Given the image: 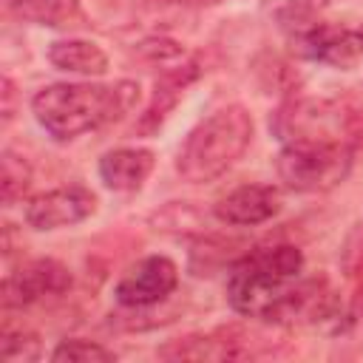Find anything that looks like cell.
<instances>
[{
  "label": "cell",
  "instance_id": "obj_1",
  "mask_svg": "<svg viewBox=\"0 0 363 363\" xmlns=\"http://www.w3.org/2000/svg\"><path fill=\"white\" fill-rule=\"evenodd\" d=\"M139 85H94V82H54L34 94L31 111L34 119L60 142L77 139L88 130H96L105 122L119 119L133 108Z\"/></svg>",
  "mask_w": 363,
  "mask_h": 363
},
{
  "label": "cell",
  "instance_id": "obj_2",
  "mask_svg": "<svg viewBox=\"0 0 363 363\" xmlns=\"http://www.w3.org/2000/svg\"><path fill=\"white\" fill-rule=\"evenodd\" d=\"M303 252L295 244H275L244 255L227 275V301L244 318L275 320L292 286L301 281Z\"/></svg>",
  "mask_w": 363,
  "mask_h": 363
},
{
  "label": "cell",
  "instance_id": "obj_3",
  "mask_svg": "<svg viewBox=\"0 0 363 363\" xmlns=\"http://www.w3.org/2000/svg\"><path fill=\"white\" fill-rule=\"evenodd\" d=\"M255 122L244 105H224L201 119L176 153V173L190 184L224 176L250 147Z\"/></svg>",
  "mask_w": 363,
  "mask_h": 363
},
{
  "label": "cell",
  "instance_id": "obj_4",
  "mask_svg": "<svg viewBox=\"0 0 363 363\" xmlns=\"http://www.w3.org/2000/svg\"><path fill=\"white\" fill-rule=\"evenodd\" d=\"M352 170L346 139H292L275 156V173L295 193H326Z\"/></svg>",
  "mask_w": 363,
  "mask_h": 363
},
{
  "label": "cell",
  "instance_id": "obj_5",
  "mask_svg": "<svg viewBox=\"0 0 363 363\" xmlns=\"http://www.w3.org/2000/svg\"><path fill=\"white\" fill-rule=\"evenodd\" d=\"M179 284V269L164 255H147L125 269V275L113 286V298L119 306L142 309L164 301Z\"/></svg>",
  "mask_w": 363,
  "mask_h": 363
},
{
  "label": "cell",
  "instance_id": "obj_6",
  "mask_svg": "<svg viewBox=\"0 0 363 363\" xmlns=\"http://www.w3.org/2000/svg\"><path fill=\"white\" fill-rule=\"evenodd\" d=\"M96 210V196L82 184L54 187L26 201V221L34 230H60L85 221Z\"/></svg>",
  "mask_w": 363,
  "mask_h": 363
},
{
  "label": "cell",
  "instance_id": "obj_7",
  "mask_svg": "<svg viewBox=\"0 0 363 363\" xmlns=\"http://www.w3.org/2000/svg\"><path fill=\"white\" fill-rule=\"evenodd\" d=\"M343 111L326 99H306L284 105L275 113V133L284 142L292 139H346L343 133Z\"/></svg>",
  "mask_w": 363,
  "mask_h": 363
},
{
  "label": "cell",
  "instance_id": "obj_8",
  "mask_svg": "<svg viewBox=\"0 0 363 363\" xmlns=\"http://www.w3.org/2000/svg\"><path fill=\"white\" fill-rule=\"evenodd\" d=\"M71 286V272L65 264L54 258H37L14 269L3 281V303L6 306H28L51 295H62Z\"/></svg>",
  "mask_w": 363,
  "mask_h": 363
},
{
  "label": "cell",
  "instance_id": "obj_9",
  "mask_svg": "<svg viewBox=\"0 0 363 363\" xmlns=\"http://www.w3.org/2000/svg\"><path fill=\"white\" fill-rule=\"evenodd\" d=\"M281 193L272 184H241L213 204V216L230 227H255L278 216Z\"/></svg>",
  "mask_w": 363,
  "mask_h": 363
},
{
  "label": "cell",
  "instance_id": "obj_10",
  "mask_svg": "<svg viewBox=\"0 0 363 363\" xmlns=\"http://www.w3.org/2000/svg\"><path fill=\"white\" fill-rule=\"evenodd\" d=\"M295 45L303 57L318 60V62H329L337 68H349L363 57L360 31H349V28L326 26V23H315V26L298 31Z\"/></svg>",
  "mask_w": 363,
  "mask_h": 363
},
{
  "label": "cell",
  "instance_id": "obj_11",
  "mask_svg": "<svg viewBox=\"0 0 363 363\" xmlns=\"http://www.w3.org/2000/svg\"><path fill=\"white\" fill-rule=\"evenodd\" d=\"M153 150L147 147H116L99 159V179L111 190H139L153 170Z\"/></svg>",
  "mask_w": 363,
  "mask_h": 363
},
{
  "label": "cell",
  "instance_id": "obj_12",
  "mask_svg": "<svg viewBox=\"0 0 363 363\" xmlns=\"http://www.w3.org/2000/svg\"><path fill=\"white\" fill-rule=\"evenodd\" d=\"M48 60L60 71L99 77L108 71V54L88 40H57L48 45Z\"/></svg>",
  "mask_w": 363,
  "mask_h": 363
},
{
  "label": "cell",
  "instance_id": "obj_13",
  "mask_svg": "<svg viewBox=\"0 0 363 363\" xmlns=\"http://www.w3.org/2000/svg\"><path fill=\"white\" fill-rule=\"evenodd\" d=\"M238 340H218L213 335H190L170 340L159 349L164 360H224V357H244L247 352L235 346Z\"/></svg>",
  "mask_w": 363,
  "mask_h": 363
},
{
  "label": "cell",
  "instance_id": "obj_14",
  "mask_svg": "<svg viewBox=\"0 0 363 363\" xmlns=\"http://www.w3.org/2000/svg\"><path fill=\"white\" fill-rule=\"evenodd\" d=\"M9 9L37 26H68L79 17V0H6Z\"/></svg>",
  "mask_w": 363,
  "mask_h": 363
},
{
  "label": "cell",
  "instance_id": "obj_15",
  "mask_svg": "<svg viewBox=\"0 0 363 363\" xmlns=\"http://www.w3.org/2000/svg\"><path fill=\"white\" fill-rule=\"evenodd\" d=\"M193 77H196V65H184V68H179V71L164 74V77L156 82V96H153V102H150V108H147L142 125H145V128L159 125V122L164 119V113L176 105L179 94H184V85H187Z\"/></svg>",
  "mask_w": 363,
  "mask_h": 363
},
{
  "label": "cell",
  "instance_id": "obj_16",
  "mask_svg": "<svg viewBox=\"0 0 363 363\" xmlns=\"http://www.w3.org/2000/svg\"><path fill=\"white\" fill-rule=\"evenodd\" d=\"M51 360H57V363H111V360H116V354L94 340L74 337V340H62L51 352Z\"/></svg>",
  "mask_w": 363,
  "mask_h": 363
},
{
  "label": "cell",
  "instance_id": "obj_17",
  "mask_svg": "<svg viewBox=\"0 0 363 363\" xmlns=\"http://www.w3.org/2000/svg\"><path fill=\"white\" fill-rule=\"evenodd\" d=\"M28 182H31V170H28L26 159H20L17 153L6 150V153H3V173H0L3 201H6V204H14V201L28 190Z\"/></svg>",
  "mask_w": 363,
  "mask_h": 363
},
{
  "label": "cell",
  "instance_id": "obj_18",
  "mask_svg": "<svg viewBox=\"0 0 363 363\" xmlns=\"http://www.w3.org/2000/svg\"><path fill=\"white\" fill-rule=\"evenodd\" d=\"M0 357L14 363V360H37L40 357V340L31 332H6L0 343Z\"/></svg>",
  "mask_w": 363,
  "mask_h": 363
},
{
  "label": "cell",
  "instance_id": "obj_19",
  "mask_svg": "<svg viewBox=\"0 0 363 363\" xmlns=\"http://www.w3.org/2000/svg\"><path fill=\"white\" fill-rule=\"evenodd\" d=\"M346 275H354L357 269H363V221H357L346 238V247H343V258H340Z\"/></svg>",
  "mask_w": 363,
  "mask_h": 363
},
{
  "label": "cell",
  "instance_id": "obj_20",
  "mask_svg": "<svg viewBox=\"0 0 363 363\" xmlns=\"http://www.w3.org/2000/svg\"><path fill=\"white\" fill-rule=\"evenodd\" d=\"M352 278L357 281V284H354V295H352V315L363 323V269H357Z\"/></svg>",
  "mask_w": 363,
  "mask_h": 363
},
{
  "label": "cell",
  "instance_id": "obj_21",
  "mask_svg": "<svg viewBox=\"0 0 363 363\" xmlns=\"http://www.w3.org/2000/svg\"><path fill=\"white\" fill-rule=\"evenodd\" d=\"M173 6H190V9H204V6H218L221 0H164Z\"/></svg>",
  "mask_w": 363,
  "mask_h": 363
},
{
  "label": "cell",
  "instance_id": "obj_22",
  "mask_svg": "<svg viewBox=\"0 0 363 363\" xmlns=\"http://www.w3.org/2000/svg\"><path fill=\"white\" fill-rule=\"evenodd\" d=\"M357 31H360V37H363V26H360V28H357Z\"/></svg>",
  "mask_w": 363,
  "mask_h": 363
}]
</instances>
